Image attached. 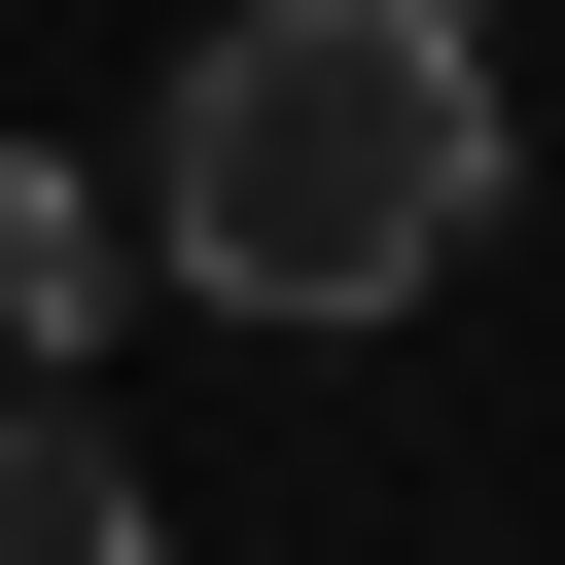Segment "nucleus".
Wrapping results in <instances>:
<instances>
[{"label":"nucleus","mask_w":565,"mask_h":565,"mask_svg":"<svg viewBox=\"0 0 565 565\" xmlns=\"http://www.w3.org/2000/svg\"><path fill=\"white\" fill-rule=\"evenodd\" d=\"M494 247V35L459 0H212L141 141V282L212 318H424Z\"/></svg>","instance_id":"1"},{"label":"nucleus","mask_w":565,"mask_h":565,"mask_svg":"<svg viewBox=\"0 0 565 565\" xmlns=\"http://www.w3.org/2000/svg\"><path fill=\"white\" fill-rule=\"evenodd\" d=\"M0 565H177V494L106 459V388H0Z\"/></svg>","instance_id":"2"},{"label":"nucleus","mask_w":565,"mask_h":565,"mask_svg":"<svg viewBox=\"0 0 565 565\" xmlns=\"http://www.w3.org/2000/svg\"><path fill=\"white\" fill-rule=\"evenodd\" d=\"M0 353H106V177H0Z\"/></svg>","instance_id":"3"},{"label":"nucleus","mask_w":565,"mask_h":565,"mask_svg":"<svg viewBox=\"0 0 565 565\" xmlns=\"http://www.w3.org/2000/svg\"><path fill=\"white\" fill-rule=\"evenodd\" d=\"M459 35H494V0H459Z\"/></svg>","instance_id":"4"}]
</instances>
